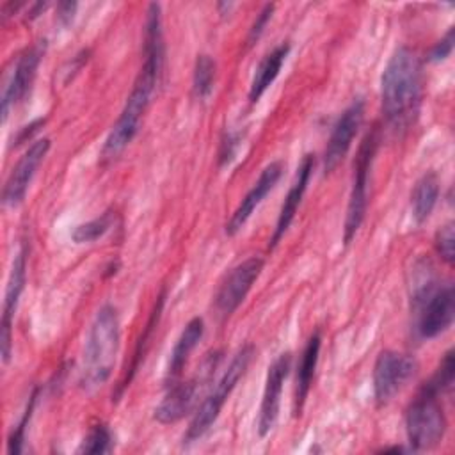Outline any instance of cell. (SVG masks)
<instances>
[{
	"instance_id": "d4e9b609",
	"label": "cell",
	"mask_w": 455,
	"mask_h": 455,
	"mask_svg": "<svg viewBox=\"0 0 455 455\" xmlns=\"http://www.w3.org/2000/svg\"><path fill=\"white\" fill-rule=\"evenodd\" d=\"M114 437L105 423L94 425L84 437L78 451L80 453H108L112 450Z\"/></svg>"
},
{
	"instance_id": "7a4b0ae2",
	"label": "cell",
	"mask_w": 455,
	"mask_h": 455,
	"mask_svg": "<svg viewBox=\"0 0 455 455\" xmlns=\"http://www.w3.org/2000/svg\"><path fill=\"white\" fill-rule=\"evenodd\" d=\"M164 43H144V64L135 78L133 89L126 98V103L117 117L116 124L108 132L101 156L103 160L116 158L137 135L140 121L151 103L158 76L164 68Z\"/></svg>"
},
{
	"instance_id": "83f0119b",
	"label": "cell",
	"mask_w": 455,
	"mask_h": 455,
	"mask_svg": "<svg viewBox=\"0 0 455 455\" xmlns=\"http://www.w3.org/2000/svg\"><path fill=\"white\" fill-rule=\"evenodd\" d=\"M36 396H37V391H34V395L30 396V402L27 405V411H25L23 418L20 419V423L16 425V428L12 430V434L9 437V443H7L9 453H20L21 451V444L25 441V428H27V423L30 419V414H32V409H34V403H36Z\"/></svg>"
},
{
	"instance_id": "4fadbf2b",
	"label": "cell",
	"mask_w": 455,
	"mask_h": 455,
	"mask_svg": "<svg viewBox=\"0 0 455 455\" xmlns=\"http://www.w3.org/2000/svg\"><path fill=\"white\" fill-rule=\"evenodd\" d=\"M364 117V100L363 98H355L339 116V119L336 121L331 137L327 140V148L323 153V171L332 172L339 162L347 156L352 140L355 137V133L361 128Z\"/></svg>"
},
{
	"instance_id": "3957f363",
	"label": "cell",
	"mask_w": 455,
	"mask_h": 455,
	"mask_svg": "<svg viewBox=\"0 0 455 455\" xmlns=\"http://www.w3.org/2000/svg\"><path fill=\"white\" fill-rule=\"evenodd\" d=\"M119 338L117 309L105 304L98 309L85 343L80 375V384L85 389H94L108 380L119 350Z\"/></svg>"
},
{
	"instance_id": "ffe728a7",
	"label": "cell",
	"mask_w": 455,
	"mask_h": 455,
	"mask_svg": "<svg viewBox=\"0 0 455 455\" xmlns=\"http://www.w3.org/2000/svg\"><path fill=\"white\" fill-rule=\"evenodd\" d=\"M288 52H290V44L283 43L261 59V62L258 64L256 73L252 76L251 87H249V101L251 103H256L265 94V91L274 84V80L277 78V75L288 57Z\"/></svg>"
},
{
	"instance_id": "9a60e30c",
	"label": "cell",
	"mask_w": 455,
	"mask_h": 455,
	"mask_svg": "<svg viewBox=\"0 0 455 455\" xmlns=\"http://www.w3.org/2000/svg\"><path fill=\"white\" fill-rule=\"evenodd\" d=\"M25 279H27V249L21 247L12 259V267H11L7 286H5V299H4V311H2V334H0L4 363H7L11 357L12 320L16 315L21 291L25 288Z\"/></svg>"
},
{
	"instance_id": "6da1fadb",
	"label": "cell",
	"mask_w": 455,
	"mask_h": 455,
	"mask_svg": "<svg viewBox=\"0 0 455 455\" xmlns=\"http://www.w3.org/2000/svg\"><path fill=\"white\" fill-rule=\"evenodd\" d=\"M421 103V62L402 46L389 57L380 76V105L386 123L395 130L409 128Z\"/></svg>"
},
{
	"instance_id": "f1b7e54d",
	"label": "cell",
	"mask_w": 455,
	"mask_h": 455,
	"mask_svg": "<svg viewBox=\"0 0 455 455\" xmlns=\"http://www.w3.org/2000/svg\"><path fill=\"white\" fill-rule=\"evenodd\" d=\"M274 9H275L274 4L263 5V9H261L259 14L256 16L252 27L249 28V36H247V44H249V46H252V44L261 37V34H263L267 23L270 21V18H272V14H274Z\"/></svg>"
},
{
	"instance_id": "5bb4252c",
	"label": "cell",
	"mask_w": 455,
	"mask_h": 455,
	"mask_svg": "<svg viewBox=\"0 0 455 455\" xmlns=\"http://www.w3.org/2000/svg\"><path fill=\"white\" fill-rule=\"evenodd\" d=\"M291 368V354L283 352L279 354L267 371V380L263 387L261 405H259V416H258V434L259 437H265L272 432L275 427V421L279 418V405H281V393L284 380Z\"/></svg>"
},
{
	"instance_id": "d6986e66",
	"label": "cell",
	"mask_w": 455,
	"mask_h": 455,
	"mask_svg": "<svg viewBox=\"0 0 455 455\" xmlns=\"http://www.w3.org/2000/svg\"><path fill=\"white\" fill-rule=\"evenodd\" d=\"M320 347H322V338L320 332L316 331L306 343L300 363L297 366V379H295V395H293V414L299 416L304 409L307 393L311 389V382L315 377V370L318 364V355H320Z\"/></svg>"
},
{
	"instance_id": "1f68e13d",
	"label": "cell",
	"mask_w": 455,
	"mask_h": 455,
	"mask_svg": "<svg viewBox=\"0 0 455 455\" xmlns=\"http://www.w3.org/2000/svg\"><path fill=\"white\" fill-rule=\"evenodd\" d=\"M76 7H78L76 2H60L59 4V7H57V20L60 21V25L68 27L73 21Z\"/></svg>"
},
{
	"instance_id": "f546056e",
	"label": "cell",
	"mask_w": 455,
	"mask_h": 455,
	"mask_svg": "<svg viewBox=\"0 0 455 455\" xmlns=\"http://www.w3.org/2000/svg\"><path fill=\"white\" fill-rule=\"evenodd\" d=\"M453 27L448 28V32L435 43V46L430 50V55H428V60L432 62H439V60H444L446 57H450L451 50H453Z\"/></svg>"
},
{
	"instance_id": "8992f818",
	"label": "cell",
	"mask_w": 455,
	"mask_h": 455,
	"mask_svg": "<svg viewBox=\"0 0 455 455\" xmlns=\"http://www.w3.org/2000/svg\"><path fill=\"white\" fill-rule=\"evenodd\" d=\"M416 311V331L419 338L430 339L444 332L455 315V293L451 284H435L427 281L412 295Z\"/></svg>"
},
{
	"instance_id": "30bf717a",
	"label": "cell",
	"mask_w": 455,
	"mask_h": 455,
	"mask_svg": "<svg viewBox=\"0 0 455 455\" xmlns=\"http://www.w3.org/2000/svg\"><path fill=\"white\" fill-rule=\"evenodd\" d=\"M263 263H265L263 258L251 256L242 263H238L236 267H233L229 274L224 277L213 299L215 311L222 320L229 318L238 309V306L245 300L254 281L263 270Z\"/></svg>"
},
{
	"instance_id": "44dd1931",
	"label": "cell",
	"mask_w": 455,
	"mask_h": 455,
	"mask_svg": "<svg viewBox=\"0 0 455 455\" xmlns=\"http://www.w3.org/2000/svg\"><path fill=\"white\" fill-rule=\"evenodd\" d=\"M439 199V178L435 172L423 174L411 194V206H412V217L416 224H423L432 215L435 204Z\"/></svg>"
},
{
	"instance_id": "4dcf8cb0",
	"label": "cell",
	"mask_w": 455,
	"mask_h": 455,
	"mask_svg": "<svg viewBox=\"0 0 455 455\" xmlns=\"http://www.w3.org/2000/svg\"><path fill=\"white\" fill-rule=\"evenodd\" d=\"M240 142V135L238 133H228L224 142H222V149H220V164H228L231 162L236 148Z\"/></svg>"
},
{
	"instance_id": "603a6c76",
	"label": "cell",
	"mask_w": 455,
	"mask_h": 455,
	"mask_svg": "<svg viewBox=\"0 0 455 455\" xmlns=\"http://www.w3.org/2000/svg\"><path fill=\"white\" fill-rule=\"evenodd\" d=\"M164 302H165V291H162V293L158 295V300L155 302L153 313H151V316H149V320H148V323H146V327H144L142 336H140L139 341H137V348H135V354H133L132 366H130L128 373L124 375V380H123V384H121V387H119V393H121L126 386H130V382H132V379H133V375H135V371H137V368H139V364H140V361H142V357H144V354H146V348H148L149 339H151V332H153V329L156 327V323H158V320H160Z\"/></svg>"
},
{
	"instance_id": "277c9868",
	"label": "cell",
	"mask_w": 455,
	"mask_h": 455,
	"mask_svg": "<svg viewBox=\"0 0 455 455\" xmlns=\"http://www.w3.org/2000/svg\"><path fill=\"white\" fill-rule=\"evenodd\" d=\"M252 357H254V347L251 343H247V345H243L236 350L231 363L224 370L222 377L217 380L213 389L206 395L203 403L197 407V411H196V414H194V418H192V421H190V425H188V428L183 435V444H190V443L199 441L210 430V427L219 418L226 400L229 398V395L236 387L238 380L245 375Z\"/></svg>"
},
{
	"instance_id": "4316f807",
	"label": "cell",
	"mask_w": 455,
	"mask_h": 455,
	"mask_svg": "<svg viewBox=\"0 0 455 455\" xmlns=\"http://www.w3.org/2000/svg\"><path fill=\"white\" fill-rule=\"evenodd\" d=\"M435 249L441 256L443 261H446L448 265L453 263L455 258V229H453V222L444 224L437 235H435Z\"/></svg>"
},
{
	"instance_id": "d6a6232c",
	"label": "cell",
	"mask_w": 455,
	"mask_h": 455,
	"mask_svg": "<svg viewBox=\"0 0 455 455\" xmlns=\"http://www.w3.org/2000/svg\"><path fill=\"white\" fill-rule=\"evenodd\" d=\"M43 124H44V119H36V121H32L30 124L23 126V128L20 130L18 137H16V144H21L23 140L30 139V137H32V133H34V132H37V130H39V126H43Z\"/></svg>"
},
{
	"instance_id": "9c48e42d",
	"label": "cell",
	"mask_w": 455,
	"mask_h": 455,
	"mask_svg": "<svg viewBox=\"0 0 455 455\" xmlns=\"http://www.w3.org/2000/svg\"><path fill=\"white\" fill-rule=\"evenodd\" d=\"M416 361L407 354L384 350L379 354L373 366V398L379 407L387 405L395 395L416 373Z\"/></svg>"
},
{
	"instance_id": "ac0fdd59",
	"label": "cell",
	"mask_w": 455,
	"mask_h": 455,
	"mask_svg": "<svg viewBox=\"0 0 455 455\" xmlns=\"http://www.w3.org/2000/svg\"><path fill=\"white\" fill-rule=\"evenodd\" d=\"M204 334V323H203V318L199 316H194L187 325L185 329L181 331L172 352H171V359H169V366H167V373H165V382L167 386L178 382L192 350L197 347V343L201 341Z\"/></svg>"
},
{
	"instance_id": "ba28073f",
	"label": "cell",
	"mask_w": 455,
	"mask_h": 455,
	"mask_svg": "<svg viewBox=\"0 0 455 455\" xmlns=\"http://www.w3.org/2000/svg\"><path fill=\"white\" fill-rule=\"evenodd\" d=\"M219 359H220V354L213 352L210 357L204 359L199 373L194 379L171 384L164 400L155 407L153 418L162 425L176 423L181 418H185L196 407L197 396L201 393V386L213 375V370Z\"/></svg>"
},
{
	"instance_id": "e0dca14e",
	"label": "cell",
	"mask_w": 455,
	"mask_h": 455,
	"mask_svg": "<svg viewBox=\"0 0 455 455\" xmlns=\"http://www.w3.org/2000/svg\"><path fill=\"white\" fill-rule=\"evenodd\" d=\"M315 169V155L307 153L304 155V158L300 160L299 167H297V172H295V178L290 185V190L284 197V203L279 210V215H277V222H275V229H274V235L270 238V247L277 245V242L284 236V233L288 231L290 224L293 222V217L302 203V197L306 194V188H307V183H309V178H311V172Z\"/></svg>"
},
{
	"instance_id": "5b68a950",
	"label": "cell",
	"mask_w": 455,
	"mask_h": 455,
	"mask_svg": "<svg viewBox=\"0 0 455 455\" xmlns=\"http://www.w3.org/2000/svg\"><path fill=\"white\" fill-rule=\"evenodd\" d=\"M439 391L427 382L405 414V432L412 451L437 446L446 432V416L439 402Z\"/></svg>"
},
{
	"instance_id": "cb8c5ba5",
	"label": "cell",
	"mask_w": 455,
	"mask_h": 455,
	"mask_svg": "<svg viewBox=\"0 0 455 455\" xmlns=\"http://www.w3.org/2000/svg\"><path fill=\"white\" fill-rule=\"evenodd\" d=\"M114 222V215L110 210H107L105 213H101L100 217L89 220V222H84V224H78L73 233H71V238L75 243H87V242H94L98 238H101L112 226Z\"/></svg>"
},
{
	"instance_id": "8fae6325",
	"label": "cell",
	"mask_w": 455,
	"mask_h": 455,
	"mask_svg": "<svg viewBox=\"0 0 455 455\" xmlns=\"http://www.w3.org/2000/svg\"><path fill=\"white\" fill-rule=\"evenodd\" d=\"M44 53V48L41 44H34L27 48L12 64V69L7 73L5 82H4V91H2V121L5 123L9 117L11 108H14L28 92L41 57Z\"/></svg>"
},
{
	"instance_id": "7c38bea8",
	"label": "cell",
	"mask_w": 455,
	"mask_h": 455,
	"mask_svg": "<svg viewBox=\"0 0 455 455\" xmlns=\"http://www.w3.org/2000/svg\"><path fill=\"white\" fill-rule=\"evenodd\" d=\"M48 149H50V139L43 137V139L34 140L27 148V151L20 156V160L16 162L12 171L9 172V176L5 180V185H4V190H2V203L5 206L14 208L25 199V194L30 187V181H32L37 167L44 160Z\"/></svg>"
},
{
	"instance_id": "7402d4cb",
	"label": "cell",
	"mask_w": 455,
	"mask_h": 455,
	"mask_svg": "<svg viewBox=\"0 0 455 455\" xmlns=\"http://www.w3.org/2000/svg\"><path fill=\"white\" fill-rule=\"evenodd\" d=\"M215 73H217V64L212 55L201 53L196 59L194 64V75H192V92L197 100H206L215 84Z\"/></svg>"
},
{
	"instance_id": "2e32d148",
	"label": "cell",
	"mask_w": 455,
	"mask_h": 455,
	"mask_svg": "<svg viewBox=\"0 0 455 455\" xmlns=\"http://www.w3.org/2000/svg\"><path fill=\"white\" fill-rule=\"evenodd\" d=\"M283 174V164L281 162H270L256 180V183L251 187V190L243 196L233 215L229 217L226 224V235L235 236L249 220L252 212L259 206V203L265 199V196L275 187Z\"/></svg>"
},
{
	"instance_id": "484cf974",
	"label": "cell",
	"mask_w": 455,
	"mask_h": 455,
	"mask_svg": "<svg viewBox=\"0 0 455 455\" xmlns=\"http://www.w3.org/2000/svg\"><path fill=\"white\" fill-rule=\"evenodd\" d=\"M453 371H455V363H453V352L448 350L437 368V371L432 375L428 380L441 395L450 391L453 386Z\"/></svg>"
},
{
	"instance_id": "52a82bcc",
	"label": "cell",
	"mask_w": 455,
	"mask_h": 455,
	"mask_svg": "<svg viewBox=\"0 0 455 455\" xmlns=\"http://www.w3.org/2000/svg\"><path fill=\"white\" fill-rule=\"evenodd\" d=\"M377 130H371L366 133L363 139L355 162H354V176H352V188H350V197H348V206H347V215H345V228H343V243L348 245L355 233L359 231L364 215H366V206H368V176L371 169V162L377 151Z\"/></svg>"
}]
</instances>
